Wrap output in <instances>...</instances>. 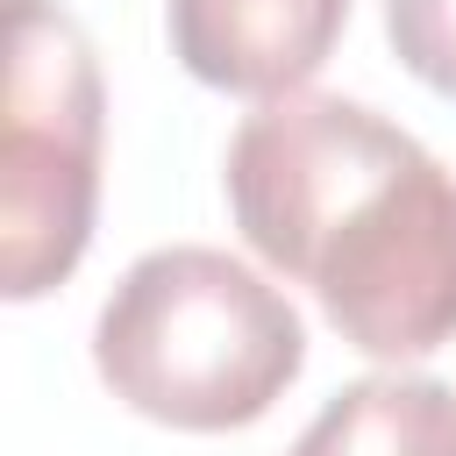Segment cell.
<instances>
[{
	"label": "cell",
	"mask_w": 456,
	"mask_h": 456,
	"mask_svg": "<svg viewBox=\"0 0 456 456\" xmlns=\"http://www.w3.org/2000/svg\"><path fill=\"white\" fill-rule=\"evenodd\" d=\"M107 93L86 28L57 0H7L0 100V292L43 299L93 242Z\"/></svg>",
	"instance_id": "obj_3"
},
{
	"label": "cell",
	"mask_w": 456,
	"mask_h": 456,
	"mask_svg": "<svg viewBox=\"0 0 456 456\" xmlns=\"http://www.w3.org/2000/svg\"><path fill=\"white\" fill-rule=\"evenodd\" d=\"M242 242L321 299L335 335L413 363L456 335V171L342 93L264 100L221 157Z\"/></svg>",
	"instance_id": "obj_1"
},
{
	"label": "cell",
	"mask_w": 456,
	"mask_h": 456,
	"mask_svg": "<svg viewBox=\"0 0 456 456\" xmlns=\"http://www.w3.org/2000/svg\"><path fill=\"white\" fill-rule=\"evenodd\" d=\"M342 21L349 0H164L171 57L200 86L249 100L299 93L328 64Z\"/></svg>",
	"instance_id": "obj_4"
},
{
	"label": "cell",
	"mask_w": 456,
	"mask_h": 456,
	"mask_svg": "<svg viewBox=\"0 0 456 456\" xmlns=\"http://www.w3.org/2000/svg\"><path fill=\"white\" fill-rule=\"evenodd\" d=\"M285 456H456V385L385 370L342 385Z\"/></svg>",
	"instance_id": "obj_5"
},
{
	"label": "cell",
	"mask_w": 456,
	"mask_h": 456,
	"mask_svg": "<svg viewBox=\"0 0 456 456\" xmlns=\"http://www.w3.org/2000/svg\"><path fill=\"white\" fill-rule=\"evenodd\" d=\"M385 36L428 93L456 100V0H385Z\"/></svg>",
	"instance_id": "obj_6"
},
{
	"label": "cell",
	"mask_w": 456,
	"mask_h": 456,
	"mask_svg": "<svg viewBox=\"0 0 456 456\" xmlns=\"http://www.w3.org/2000/svg\"><path fill=\"white\" fill-rule=\"evenodd\" d=\"M306 363V321L278 285L207 242L150 249L93 321L107 392L164 428L228 435L264 420Z\"/></svg>",
	"instance_id": "obj_2"
}]
</instances>
